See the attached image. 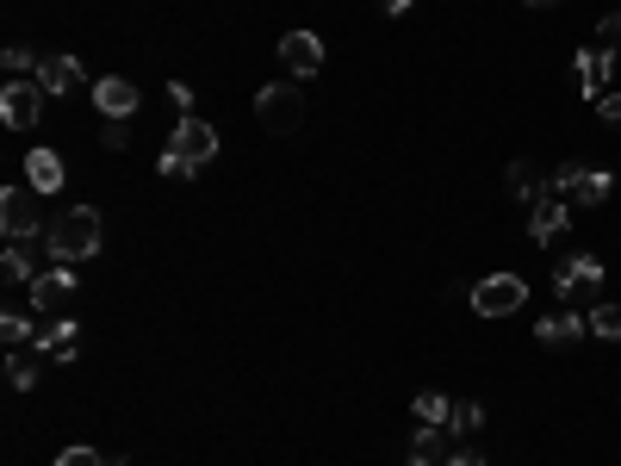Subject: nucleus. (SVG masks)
Returning a JSON list of instances; mask_svg holds the SVG:
<instances>
[{
  "mask_svg": "<svg viewBox=\"0 0 621 466\" xmlns=\"http://www.w3.org/2000/svg\"><path fill=\"white\" fill-rule=\"evenodd\" d=\"M255 119H262L267 138H293L298 124H305V88H286V81L262 88L255 93Z\"/></svg>",
  "mask_w": 621,
  "mask_h": 466,
  "instance_id": "7ed1b4c3",
  "label": "nucleus"
},
{
  "mask_svg": "<svg viewBox=\"0 0 621 466\" xmlns=\"http://www.w3.org/2000/svg\"><path fill=\"white\" fill-rule=\"evenodd\" d=\"M566 224H572V205H566V193L547 186L541 200L528 205V236H535V243H553V236H566Z\"/></svg>",
  "mask_w": 621,
  "mask_h": 466,
  "instance_id": "0eeeda50",
  "label": "nucleus"
},
{
  "mask_svg": "<svg viewBox=\"0 0 621 466\" xmlns=\"http://www.w3.org/2000/svg\"><path fill=\"white\" fill-rule=\"evenodd\" d=\"M590 336H597V342H621V305H597V311H590Z\"/></svg>",
  "mask_w": 621,
  "mask_h": 466,
  "instance_id": "4be33fe9",
  "label": "nucleus"
},
{
  "mask_svg": "<svg viewBox=\"0 0 621 466\" xmlns=\"http://www.w3.org/2000/svg\"><path fill=\"white\" fill-rule=\"evenodd\" d=\"M441 466H485V454L472 448V442H454V454H448Z\"/></svg>",
  "mask_w": 621,
  "mask_h": 466,
  "instance_id": "cd10ccee",
  "label": "nucleus"
},
{
  "mask_svg": "<svg viewBox=\"0 0 621 466\" xmlns=\"http://www.w3.org/2000/svg\"><path fill=\"white\" fill-rule=\"evenodd\" d=\"M26 181L38 186V193H57L62 186V155L57 150H31L26 155Z\"/></svg>",
  "mask_w": 621,
  "mask_h": 466,
  "instance_id": "dca6fc26",
  "label": "nucleus"
},
{
  "mask_svg": "<svg viewBox=\"0 0 621 466\" xmlns=\"http://www.w3.org/2000/svg\"><path fill=\"white\" fill-rule=\"evenodd\" d=\"M597 280H603V262H597V255H572V262H559V267H553V293H559V298H572L578 286L590 293Z\"/></svg>",
  "mask_w": 621,
  "mask_h": 466,
  "instance_id": "ddd939ff",
  "label": "nucleus"
},
{
  "mask_svg": "<svg viewBox=\"0 0 621 466\" xmlns=\"http://www.w3.org/2000/svg\"><path fill=\"white\" fill-rule=\"evenodd\" d=\"M597 38H603V50H615L621 44V13H609L603 26H597Z\"/></svg>",
  "mask_w": 621,
  "mask_h": 466,
  "instance_id": "7c9ffc66",
  "label": "nucleus"
},
{
  "mask_svg": "<svg viewBox=\"0 0 621 466\" xmlns=\"http://www.w3.org/2000/svg\"><path fill=\"white\" fill-rule=\"evenodd\" d=\"M454 442H460L454 429H441V423H423V429L410 435V454H404V460H410V466H435V460H448V454H454Z\"/></svg>",
  "mask_w": 621,
  "mask_h": 466,
  "instance_id": "9b49d317",
  "label": "nucleus"
},
{
  "mask_svg": "<svg viewBox=\"0 0 621 466\" xmlns=\"http://www.w3.org/2000/svg\"><path fill=\"white\" fill-rule=\"evenodd\" d=\"M510 193H516L522 205H535V200L547 193V186H541V174H535V162H510Z\"/></svg>",
  "mask_w": 621,
  "mask_h": 466,
  "instance_id": "6ab92c4d",
  "label": "nucleus"
},
{
  "mask_svg": "<svg viewBox=\"0 0 621 466\" xmlns=\"http://www.w3.org/2000/svg\"><path fill=\"white\" fill-rule=\"evenodd\" d=\"M279 62H286L298 81H310L324 69V38H317V31H286V38H279Z\"/></svg>",
  "mask_w": 621,
  "mask_h": 466,
  "instance_id": "1a4fd4ad",
  "label": "nucleus"
},
{
  "mask_svg": "<svg viewBox=\"0 0 621 466\" xmlns=\"http://www.w3.org/2000/svg\"><path fill=\"white\" fill-rule=\"evenodd\" d=\"M528 7H559V0H528Z\"/></svg>",
  "mask_w": 621,
  "mask_h": 466,
  "instance_id": "72a5a7b5",
  "label": "nucleus"
},
{
  "mask_svg": "<svg viewBox=\"0 0 621 466\" xmlns=\"http://www.w3.org/2000/svg\"><path fill=\"white\" fill-rule=\"evenodd\" d=\"M100 143H106V150H124V119H100Z\"/></svg>",
  "mask_w": 621,
  "mask_h": 466,
  "instance_id": "bb28decb",
  "label": "nucleus"
},
{
  "mask_svg": "<svg viewBox=\"0 0 621 466\" xmlns=\"http://www.w3.org/2000/svg\"><path fill=\"white\" fill-rule=\"evenodd\" d=\"M75 348H81V324H75V317H57V324H44V330H38V355L75 361Z\"/></svg>",
  "mask_w": 621,
  "mask_h": 466,
  "instance_id": "4468645a",
  "label": "nucleus"
},
{
  "mask_svg": "<svg viewBox=\"0 0 621 466\" xmlns=\"http://www.w3.org/2000/svg\"><path fill=\"white\" fill-rule=\"evenodd\" d=\"M417 417H423V423H441V429H448V417H454L448 392H417Z\"/></svg>",
  "mask_w": 621,
  "mask_h": 466,
  "instance_id": "5701e85b",
  "label": "nucleus"
},
{
  "mask_svg": "<svg viewBox=\"0 0 621 466\" xmlns=\"http://www.w3.org/2000/svg\"><path fill=\"white\" fill-rule=\"evenodd\" d=\"M535 336H541V342H553V348H559V342L590 336V324L578 317V311H553V317H541V324H535Z\"/></svg>",
  "mask_w": 621,
  "mask_h": 466,
  "instance_id": "f3484780",
  "label": "nucleus"
},
{
  "mask_svg": "<svg viewBox=\"0 0 621 466\" xmlns=\"http://www.w3.org/2000/svg\"><path fill=\"white\" fill-rule=\"evenodd\" d=\"M38 186H7L0 193V231H7V243H31L38 236Z\"/></svg>",
  "mask_w": 621,
  "mask_h": 466,
  "instance_id": "39448f33",
  "label": "nucleus"
},
{
  "mask_svg": "<svg viewBox=\"0 0 621 466\" xmlns=\"http://www.w3.org/2000/svg\"><path fill=\"white\" fill-rule=\"evenodd\" d=\"M100 243H106V217L93 212V205H69V212H57L44 224V249L57 255L62 267L88 262V255H100Z\"/></svg>",
  "mask_w": 621,
  "mask_h": 466,
  "instance_id": "f257e3e1",
  "label": "nucleus"
},
{
  "mask_svg": "<svg viewBox=\"0 0 621 466\" xmlns=\"http://www.w3.org/2000/svg\"><path fill=\"white\" fill-rule=\"evenodd\" d=\"M169 100H174L181 112H193V88H186V81H169Z\"/></svg>",
  "mask_w": 621,
  "mask_h": 466,
  "instance_id": "2f4dec72",
  "label": "nucleus"
},
{
  "mask_svg": "<svg viewBox=\"0 0 621 466\" xmlns=\"http://www.w3.org/2000/svg\"><path fill=\"white\" fill-rule=\"evenodd\" d=\"M448 429L460 435V442H466V435H479V429H485V404L460 398V404H454V417H448Z\"/></svg>",
  "mask_w": 621,
  "mask_h": 466,
  "instance_id": "412c9836",
  "label": "nucleus"
},
{
  "mask_svg": "<svg viewBox=\"0 0 621 466\" xmlns=\"http://www.w3.org/2000/svg\"><path fill=\"white\" fill-rule=\"evenodd\" d=\"M212 155H217V131L205 119H193V112H181V124L169 131V150H162L155 169L169 174V181H181V174H200Z\"/></svg>",
  "mask_w": 621,
  "mask_h": 466,
  "instance_id": "f03ea898",
  "label": "nucleus"
},
{
  "mask_svg": "<svg viewBox=\"0 0 621 466\" xmlns=\"http://www.w3.org/2000/svg\"><path fill=\"white\" fill-rule=\"evenodd\" d=\"M38 112H44V88H38V81H7V88H0V124L31 131Z\"/></svg>",
  "mask_w": 621,
  "mask_h": 466,
  "instance_id": "423d86ee",
  "label": "nucleus"
},
{
  "mask_svg": "<svg viewBox=\"0 0 621 466\" xmlns=\"http://www.w3.org/2000/svg\"><path fill=\"white\" fill-rule=\"evenodd\" d=\"M93 107H100V119H131V112H138V88L124 75L93 81Z\"/></svg>",
  "mask_w": 621,
  "mask_h": 466,
  "instance_id": "f8f14e48",
  "label": "nucleus"
},
{
  "mask_svg": "<svg viewBox=\"0 0 621 466\" xmlns=\"http://www.w3.org/2000/svg\"><path fill=\"white\" fill-rule=\"evenodd\" d=\"M26 293H31V305L44 311V317H62V311H69V298H75V274H69V267L57 262L50 274H38V280H31Z\"/></svg>",
  "mask_w": 621,
  "mask_h": 466,
  "instance_id": "6e6552de",
  "label": "nucleus"
},
{
  "mask_svg": "<svg viewBox=\"0 0 621 466\" xmlns=\"http://www.w3.org/2000/svg\"><path fill=\"white\" fill-rule=\"evenodd\" d=\"M597 119H603V124H621V93H603V100H597Z\"/></svg>",
  "mask_w": 621,
  "mask_h": 466,
  "instance_id": "c756f323",
  "label": "nucleus"
},
{
  "mask_svg": "<svg viewBox=\"0 0 621 466\" xmlns=\"http://www.w3.org/2000/svg\"><path fill=\"white\" fill-rule=\"evenodd\" d=\"M0 336L19 348V342H38V324H31L26 311H7V317H0Z\"/></svg>",
  "mask_w": 621,
  "mask_h": 466,
  "instance_id": "b1692460",
  "label": "nucleus"
},
{
  "mask_svg": "<svg viewBox=\"0 0 621 466\" xmlns=\"http://www.w3.org/2000/svg\"><path fill=\"white\" fill-rule=\"evenodd\" d=\"M528 305V280L522 274H491L472 286V311L479 317H516V311Z\"/></svg>",
  "mask_w": 621,
  "mask_h": 466,
  "instance_id": "20e7f679",
  "label": "nucleus"
},
{
  "mask_svg": "<svg viewBox=\"0 0 621 466\" xmlns=\"http://www.w3.org/2000/svg\"><path fill=\"white\" fill-rule=\"evenodd\" d=\"M379 7H386V13L398 19V13H410V7H417V0H379Z\"/></svg>",
  "mask_w": 621,
  "mask_h": 466,
  "instance_id": "473e14b6",
  "label": "nucleus"
},
{
  "mask_svg": "<svg viewBox=\"0 0 621 466\" xmlns=\"http://www.w3.org/2000/svg\"><path fill=\"white\" fill-rule=\"evenodd\" d=\"M57 466H106V454H93L88 442H81V448H62V454H57Z\"/></svg>",
  "mask_w": 621,
  "mask_h": 466,
  "instance_id": "a878e982",
  "label": "nucleus"
},
{
  "mask_svg": "<svg viewBox=\"0 0 621 466\" xmlns=\"http://www.w3.org/2000/svg\"><path fill=\"white\" fill-rule=\"evenodd\" d=\"M7 69H13V81H26V69H31V50H26V44H7Z\"/></svg>",
  "mask_w": 621,
  "mask_h": 466,
  "instance_id": "c85d7f7f",
  "label": "nucleus"
},
{
  "mask_svg": "<svg viewBox=\"0 0 621 466\" xmlns=\"http://www.w3.org/2000/svg\"><path fill=\"white\" fill-rule=\"evenodd\" d=\"M38 88L44 93H75L81 88V62L75 57H44L38 62Z\"/></svg>",
  "mask_w": 621,
  "mask_h": 466,
  "instance_id": "2eb2a0df",
  "label": "nucleus"
},
{
  "mask_svg": "<svg viewBox=\"0 0 621 466\" xmlns=\"http://www.w3.org/2000/svg\"><path fill=\"white\" fill-rule=\"evenodd\" d=\"M609 75H615V50H578L572 81H578V93H584V100H603V81Z\"/></svg>",
  "mask_w": 621,
  "mask_h": 466,
  "instance_id": "9d476101",
  "label": "nucleus"
},
{
  "mask_svg": "<svg viewBox=\"0 0 621 466\" xmlns=\"http://www.w3.org/2000/svg\"><path fill=\"white\" fill-rule=\"evenodd\" d=\"M0 280H7V286H31V262H26V243H7V255H0Z\"/></svg>",
  "mask_w": 621,
  "mask_h": 466,
  "instance_id": "aec40b11",
  "label": "nucleus"
},
{
  "mask_svg": "<svg viewBox=\"0 0 621 466\" xmlns=\"http://www.w3.org/2000/svg\"><path fill=\"white\" fill-rule=\"evenodd\" d=\"M609 186H615V174H609V169H584L566 200H578V205H603V200H609Z\"/></svg>",
  "mask_w": 621,
  "mask_h": 466,
  "instance_id": "a211bd4d",
  "label": "nucleus"
},
{
  "mask_svg": "<svg viewBox=\"0 0 621 466\" xmlns=\"http://www.w3.org/2000/svg\"><path fill=\"white\" fill-rule=\"evenodd\" d=\"M7 379H13V392H31V386H38V367H31L26 355H13V361H7Z\"/></svg>",
  "mask_w": 621,
  "mask_h": 466,
  "instance_id": "393cba45",
  "label": "nucleus"
}]
</instances>
